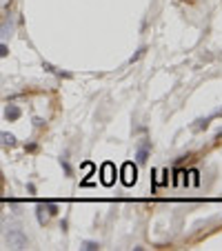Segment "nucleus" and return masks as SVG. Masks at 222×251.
Here are the masks:
<instances>
[{
  "label": "nucleus",
  "mask_w": 222,
  "mask_h": 251,
  "mask_svg": "<svg viewBox=\"0 0 222 251\" xmlns=\"http://www.w3.org/2000/svg\"><path fill=\"white\" fill-rule=\"evenodd\" d=\"M7 242H9V247H14V249H22V247L27 245V238L20 231H9V234H7Z\"/></svg>",
  "instance_id": "1"
},
{
  "label": "nucleus",
  "mask_w": 222,
  "mask_h": 251,
  "mask_svg": "<svg viewBox=\"0 0 222 251\" xmlns=\"http://www.w3.org/2000/svg\"><path fill=\"white\" fill-rule=\"evenodd\" d=\"M18 116H20V111H18L16 107H9V109H7V118H11V120H14V118H18Z\"/></svg>",
  "instance_id": "2"
}]
</instances>
